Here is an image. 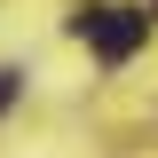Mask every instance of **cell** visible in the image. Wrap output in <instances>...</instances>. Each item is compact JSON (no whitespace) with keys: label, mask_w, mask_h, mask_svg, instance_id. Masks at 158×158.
Here are the masks:
<instances>
[{"label":"cell","mask_w":158,"mask_h":158,"mask_svg":"<svg viewBox=\"0 0 158 158\" xmlns=\"http://www.w3.org/2000/svg\"><path fill=\"white\" fill-rule=\"evenodd\" d=\"M71 32L87 40L103 63H127L142 48V32H150V16H142V8H71Z\"/></svg>","instance_id":"cell-1"},{"label":"cell","mask_w":158,"mask_h":158,"mask_svg":"<svg viewBox=\"0 0 158 158\" xmlns=\"http://www.w3.org/2000/svg\"><path fill=\"white\" fill-rule=\"evenodd\" d=\"M8 95H16V71H0V103H8Z\"/></svg>","instance_id":"cell-2"}]
</instances>
